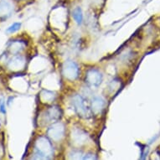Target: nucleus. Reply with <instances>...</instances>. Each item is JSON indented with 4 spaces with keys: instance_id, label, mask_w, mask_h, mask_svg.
Masks as SVG:
<instances>
[{
    "instance_id": "obj_12",
    "label": "nucleus",
    "mask_w": 160,
    "mask_h": 160,
    "mask_svg": "<svg viewBox=\"0 0 160 160\" xmlns=\"http://www.w3.org/2000/svg\"><path fill=\"white\" fill-rule=\"evenodd\" d=\"M97 158L93 153H87L84 155L83 159H97Z\"/></svg>"
},
{
    "instance_id": "obj_4",
    "label": "nucleus",
    "mask_w": 160,
    "mask_h": 160,
    "mask_svg": "<svg viewBox=\"0 0 160 160\" xmlns=\"http://www.w3.org/2000/svg\"><path fill=\"white\" fill-rule=\"evenodd\" d=\"M102 82V75L97 69H91L87 71L86 82L92 87H98Z\"/></svg>"
},
{
    "instance_id": "obj_2",
    "label": "nucleus",
    "mask_w": 160,
    "mask_h": 160,
    "mask_svg": "<svg viewBox=\"0 0 160 160\" xmlns=\"http://www.w3.org/2000/svg\"><path fill=\"white\" fill-rule=\"evenodd\" d=\"M72 105L78 115L82 118H89L91 115V110L87 106L86 100L81 95H75L72 97Z\"/></svg>"
},
{
    "instance_id": "obj_13",
    "label": "nucleus",
    "mask_w": 160,
    "mask_h": 160,
    "mask_svg": "<svg viewBox=\"0 0 160 160\" xmlns=\"http://www.w3.org/2000/svg\"><path fill=\"white\" fill-rule=\"evenodd\" d=\"M4 108H5V107H4V103L1 102V104H0V111H1V112H2L3 113L6 112V111H5V109H4Z\"/></svg>"
},
{
    "instance_id": "obj_9",
    "label": "nucleus",
    "mask_w": 160,
    "mask_h": 160,
    "mask_svg": "<svg viewBox=\"0 0 160 160\" xmlns=\"http://www.w3.org/2000/svg\"><path fill=\"white\" fill-rule=\"evenodd\" d=\"M25 66V60L21 55L19 56H14V57L8 62V67L13 71H18L22 70Z\"/></svg>"
},
{
    "instance_id": "obj_10",
    "label": "nucleus",
    "mask_w": 160,
    "mask_h": 160,
    "mask_svg": "<svg viewBox=\"0 0 160 160\" xmlns=\"http://www.w3.org/2000/svg\"><path fill=\"white\" fill-rule=\"evenodd\" d=\"M72 16H73L74 19H75V21L77 23V24H82V21H83V13H82V8H76L72 12Z\"/></svg>"
},
{
    "instance_id": "obj_6",
    "label": "nucleus",
    "mask_w": 160,
    "mask_h": 160,
    "mask_svg": "<svg viewBox=\"0 0 160 160\" xmlns=\"http://www.w3.org/2000/svg\"><path fill=\"white\" fill-rule=\"evenodd\" d=\"M61 117V111L57 107H52L50 108L45 112L43 116V120L45 122H54L58 120Z\"/></svg>"
},
{
    "instance_id": "obj_7",
    "label": "nucleus",
    "mask_w": 160,
    "mask_h": 160,
    "mask_svg": "<svg viewBox=\"0 0 160 160\" xmlns=\"http://www.w3.org/2000/svg\"><path fill=\"white\" fill-rule=\"evenodd\" d=\"M13 4L9 0H1L0 1V17L7 18L11 15L13 12Z\"/></svg>"
},
{
    "instance_id": "obj_8",
    "label": "nucleus",
    "mask_w": 160,
    "mask_h": 160,
    "mask_svg": "<svg viewBox=\"0 0 160 160\" xmlns=\"http://www.w3.org/2000/svg\"><path fill=\"white\" fill-rule=\"evenodd\" d=\"M92 111L93 112H101L106 106L105 99L102 97H95L92 100Z\"/></svg>"
},
{
    "instance_id": "obj_5",
    "label": "nucleus",
    "mask_w": 160,
    "mask_h": 160,
    "mask_svg": "<svg viewBox=\"0 0 160 160\" xmlns=\"http://www.w3.org/2000/svg\"><path fill=\"white\" fill-rule=\"evenodd\" d=\"M48 136L53 141L58 142L65 136V126L61 122L54 123L50 128L48 129Z\"/></svg>"
},
{
    "instance_id": "obj_3",
    "label": "nucleus",
    "mask_w": 160,
    "mask_h": 160,
    "mask_svg": "<svg viewBox=\"0 0 160 160\" xmlns=\"http://www.w3.org/2000/svg\"><path fill=\"white\" fill-rule=\"evenodd\" d=\"M62 74L70 81L76 80L79 76V67L77 64L72 61H66L62 66Z\"/></svg>"
},
{
    "instance_id": "obj_1",
    "label": "nucleus",
    "mask_w": 160,
    "mask_h": 160,
    "mask_svg": "<svg viewBox=\"0 0 160 160\" xmlns=\"http://www.w3.org/2000/svg\"><path fill=\"white\" fill-rule=\"evenodd\" d=\"M35 156L34 158L50 159L53 155V147L49 139L45 137H39L35 142Z\"/></svg>"
},
{
    "instance_id": "obj_11",
    "label": "nucleus",
    "mask_w": 160,
    "mask_h": 160,
    "mask_svg": "<svg viewBox=\"0 0 160 160\" xmlns=\"http://www.w3.org/2000/svg\"><path fill=\"white\" fill-rule=\"evenodd\" d=\"M20 27H21V24L20 23H13L12 25L8 27V29H7V33H10V34H13L14 32L18 31V29H20Z\"/></svg>"
}]
</instances>
